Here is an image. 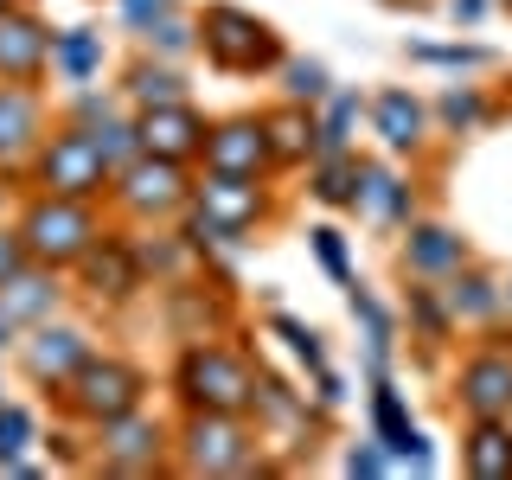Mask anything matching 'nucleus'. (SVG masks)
<instances>
[{"label":"nucleus","instance_id":"nucleus-30","mask_svg":"<svg viewBox=\"0 0 512 480\" xmlns=\"http://www.w3.org/2000/svg\"><path fill=\"white\" fill-rule=\"evenodd\" d=\"M90 135H96V148H103L109 173H116V167H128V160L141 154V128L128 122V116H103V122H90Z\"/></svg>","mask_w":512,"mask_h":480},{"label":"nucleus","instance_id":"nucleus-7","mask_svg":"<svg viewBox=\"0 0 512 480\" xmlns=\"http://www.w3.org/2000/svg\"><path fill=\"white\" fill-rule=\"evenodd\" d=\"M109 192H116V205L128 218H173L192 205V173L180 167V160H160V154H135L128 167H116V180H109Z\"/></svg>","mask_w":512,"mask_h":480},{"label":"nucleus","instance_id":"nucleus-28","mask_svg":"<svg viewBox=\"0 0 512 480\" xmlns=\"http://www.w3.org/2000/svg\"><path fill=\"white\" fill-rule=\"evenodd\" d=\"M436 116L455 128V135H474V128H487V122H493V103H487V96H480L474 84H461V90H442Z\"/></svg>","mask_w":512,"mask_h":480},{"label":"nucleus","instance_id":"nucleus-15","mask_svg":"<svg viewBox=\"0 0 512 480\" xmlns=\"http://www.w3.org/2000/svg\"><path fill=\"white\" fill-rule=\"evenodd\" d=\"M39 141H45V109H39V96H32V84L0 77V167L32 160Z\"/></svg>","mask_w":512,"mask_h":480},{"label":"nucleus","instance_id":"nucleus-35","mask_svg":"<svg viewBox=\"0 0 512 480\" xmlns=\"http://www.w3.org/2000/svg\"><path fill=\"white\" fill-rule=\"evenodd\" d=\"M416 64H448V71H474V64H493L487 45H410Z\"/></svg>","mask_w":512,"mask_h":480},{"label":"nucleus","instance_id":"nucleus-23","mask_svg":"<svg viewBox=\"0 0 512 480\" xmlns=\"http://www.w3.org/2000/svg\"><path fill=\"white\" fill-rule=\"evenodd\" d=\"M263 128H269L276 167H301V160H314V148H320V116L308 103H282L276 116H263Z\"/></svg>","mask_w":512,"mask_h":480},{"label":"nucleus","instance_id":"nucleus-34","mask_svg":"<svg viewBox=\"0 0 512 480\" xmlns=\"http://www.w3.org/2000/svg\"><path fill=\"white\" fill-rule=\"evenodd\" d=\"M308 244H314V256H320V269H327L340 288H352V256H346V237L333 231V224H320V231H308Z\"/></svg>","mask_w":512,"mask_h":480},{"label":"nucleus","instance_id":"nucleus-40","mask_svg":"<svg viewBox=\"0 0 512 480\" xmlns=\"http://www.w3.org/2000/svg\"><path fill=\"white\" fill-rule=\"evenodd\" d=\"M103 116H116V96H96V90H77V122H103Z\"/></svg>","mask_w":512,"mask_h":480},{"label":"nucleus","instance_id":"nucleus-9","mask_svg":"<svg viewBox=\"0 0 512 480\" xmlns=\"http://www.w3.org/2000/svg\"><path fill=\"white\" fill-rule=\"evenodd\" d=\"M199 160L212 173H244V180H263V173L276 167L263 116H224V122H212V128H205V154Z\"/></svg>","mask_w":512,"mask_h":480},{"label":"nucleus","instance_id":"nucleus-31","mask_svg":"<svg viewBox=\"0 0 512 480\" xmlns=\"http://www.w3.org/2000/svg\"><path fill=\"white\" fill-rule=\"evenodd\" d=\"M32 442H39V423H32L20 404H0V474H7Z\"/></svg>","mask_w":512,"mask_h":480},{"label":"nucleus","instance_id":"nucleus-37","mask_svg":"<svg viewBox=\"0 0 512 480\" xmlns=\"http://www.w3.org/2000/svg\"><path fill=\"white\" fill-rule=\"evenodd\" d=\"M148 45H154L160 58H180V52H192V45H199V26L180 20V13H167V20L148 26Z\"/></svg>","mask_w":512,"mask_h":480},{"label":"nucleus","instance_id":"nucleus-8","mask_svg":"<svg viewBox=\"0 0 512 480\" xmlns=\"http://www.w3.org/2000/svg\"><path fill=\"white\" fill-rule=\"evenodd\" d=\"M192 205H199L218 231H237V237L256 231V224L269 218L263 180H244V173H212V167H205V180H192Z\"/></svg>","mask_w":512,"mask_h":480},{"label":"nucleus","instance_id":"nucleus-41","mask_svg":"<svg viewBox=\"0 0 512 480\" xmlns=\"http://www.w3.org/2000/svg\"><path fill=\"white\" fill-rule=\"evenodd\" d=\"M20 263H26V244H20V231H0V282H7Z\"/></svg>","mask_w":512,"mask_h":480},{"label":"nucleus","instance_id":"nucleus-43","mask_svg":"<svg viewBox=\"0 0 512 480\" xmlns=\"http://www.w3.org/2000/svg\"><path fill=\"white\" fill-rule=\"evenodd\" d=\"M13 333H20V327H13V314H7V308H0V352H7V346H13Z\"/></svg>","mask_w":512,"mask_h":480},{"label":"nucleus","instance_id":"nucleus-10","mask_svg":"<svg viewBox=\"0 0 512 480\" xmlns=\"http://www.w3.org/2000/svg\"><path fill=\"white\" fill-rule=\"evenodd\" d=\"M77 276H84V295H90V301L122 308V301L141 288V276H148V269H141V256H135V237L103 231L84 256H77Z\"/></svg>","mask_w":512,"mask_h":480},{"label":"nucleus","instance_id":"nucleus-33","mask_svg":"<svg viewBox=\"0 0 512 480\" xmlns=\"http://www.w3.org/2000/svg\"><path fill=\"white\" fill-rule=\"evenodd\" d=\"M282 77H288V103H327V71L314 58H282Z\"/></svg>","mask_w":512,"mask_h":480},{"label":"nucleus","instance_id":"nucleus-14","mask_svg":"<svg viewBox=\"0 0 512 480\" xmlns=\"http://www.w3.org/2000/svg\"><path fill=\"white\" fill-rule=\"evenodd\" d=\"M455 410L468 416H512V352H474L455 372Z\"/></svg>","mask_w":512,"mask_h":480},{"label":"nucleus","instance_id":"nucleus-42","mask_svg":"<svg viewBox=\"0 0 512 480\" xmlns=\"http://www.w3.org/2000/svg\"><path fill=\"white\" fill-rule=\"evenodd\" d=\"M480 7H487V0H448V13H455L461 26H474V20H480Z\"/></svg>","mask_w":512,"mask_h":480},{"label":"nucleus","instance_id":"nucleus-19","mask_svg":"<svg viewBox=\"0 0 512 480\" xmlns=\"http://www.w3.org/2000/svg\"><path fill=\"white\" fill-rule=\"evenodd\" d=\"M461 263H468V237H461V231H448V224H410V237H404V276L448 282Z\"/></svg>","mask_w":512,"mask_h":480},{"label":"nucleus","instance_id":"nucleus-17","mask_svg":"<svg viewBox=\"0 0 512 480\" xmlns=\"http://www.w3.org/2000/svg\"><path fill=\"white\" fill-rule=\"evenodd\" d=\"M372 436L391 448V461H410L416 474H429L436 468V455H429V442H423V429L410 423V410H404V397H397V384H372Z\"/></svg>","mask_w":512,"mask_h":480},{"label":"nucleus","instance_id":"nucleus-24","mask_svg":"<svg viewBox=\"0 0 512 480\" xmlns=\"http://www.w3.org/2000/svg\"><path fill=\"white\" fill-rule=\"evenodd\" d=\"M436 288H442V301H448V314H455V320H493V314L506 308V288L493 282L487 269H468V263H461L448 282H436Z\"/></svg>","mask_w":512,"mask_h":480},{"label":"nucleus","instance_id":"nucleus-44","mask_svg":"<svg viewBox=\"0 0 512 480\" xmlns=\"http://www.w3.org/2000/svg\"><path fill=\"white\" fill-rule=\"evenodd\" d=\"M500 7H506V13H512V0H500Z\"/></svg>","mask_w":512,"mask_h":480},{"label":"nucleus","instance_id":"nucleus-2","mask_svg":"<svg viewBox=\"0 0 512 480\" xmlns=\"http://www.w3.org/2000/svg\"><path fill=\"white\" fill-rule=\"evenodd\" d=\"M256 378L263 372H250L244 352L212 346V340H192L180 352V365H173V391H180L186 410H231V416H244V410H256Z\"/></svg>","mask_w":512,"mask_h":480},{"label":"nucleus","instance_id":"nucleus-12","mask_svg":"<svg viewBox=\"0 0 512 480\" xmlns=\"http://www.w3.org/2000/svg\"><path fill=\"white\" fill-rule=\"evenodd\" d=\"M96 455H103V468H116V474H148L160 468V455H167V423L160 416H141V410H128L116 416V423H103L96 429Z\"/></svg>","mask_w":512,"mask_h":480},{"label":"nucleus","instance_id":"nucleus-45","mask_svg":"<svg viewBox=\"0 0 512 480\" xmlns=\"http://www.w3.org/2000/svg\"><path fill=\"white\" fill-rule=\"evenodd\" d=\"M506 301H512V282H506Z\"/></svg>","mask_w":512,"mask_h":480},{"label":"nucleus","instance_id":"nucleus-22","mask_svg":"<svg viewBox=\"0 0 512 480\" xmlns=\"http://www.w3.org/2000/svg\"><path fill=\"white\" fill-rule=\"evenodd\" d=\"M372 128L384 135V148H391V154H416L429 141V109L416 103L410 90H384L378 103H372Z\"/></svg>","mask_w":512,"mask_h":480},{"label":"nucleus","instance_id":"nucleus-6","mask_svg":"<svg viewBox=\"0 0 512 480\" xmlns=\"http://www.w3.org/2000/svg\"><path fill=\"white\" fill-rule=\"evenodd\" d=\"M64 410L71 416H84V423H116V416L128 410H141V397H148V378L135 372L128 359H116V352H90L84 365L71 372V384H64Z\"/></svg>","mask_w":512,"mask_h":480},{"label":"nucleus","instance_id":"nucleus-38","mask_svg":"<svg viewBox=\"0 0 512 480\" xmlns=\"http://www.w3.org/2000/svg\"><path fill=\"white\" fill-rule=\"evenodd\" d=\"M391 468H397V461H391V448H384L378 436L359 442V448L346 455V474H365V480H378V474H391Z\"/></svg>","mask_w":512,"mask_h":480},{"label":"nucleus","instance_id":"nucleus-18","mask_svg":"<svg viewBox=\"0 0 512 480\" xmlns=\"http://www.w3.org/2000/svg\"><path fill=\"white\" fill-rule=\"evenodd\" d=\"M58 301H64L58 269H52V263H32V256L13 269L7 282H0V308L13 314V327H39V320H52Z\"/></svg>","mask_w":512,"mask_h":480},{"label":"nucleus","instance_id":"nucleus-21","mask_svg":"<svg viewBox=\"0 0 512 480\" xmlns=\"http://www.w3.org/2000/svg\"><path fill=\"white\" fill-rule=\"evenodd\" d=\"M352 212H365L372 224H410V218H416V186H410V180H397L391 167H372V160H365Z\"/></svg>","mask_w":512,"mask_h":480},{"label":"nucleus","instance_id":"nucleus-29","mask_svg":"<svg viewBox=\"0 0 512 480\" xmlns=\"http://www.w3.org/2000/svg\"><path fill=\"white\" fill-rule=\"evenodd\" d=\"M352 128H359V96L327 90V116H320V148H314V154H340V148H352Z\"/></svg>","mask_w":512,"mask_h":480},{"label":"nucleus","instance_id":"nucleus-13","mask_svg":"<svg viewBox=\"0 0 512 480\" xmlns=\"http://www.w3.org/2000/svg\"><path fill=\"white\" fill-rule=\"evenodd\" d=\"M135 128H141V154L192 167V160L205 154V128L212 122H205L192 103H160V109H135Z\"/></svg>","mask_w":512,"mask_h":480},{"label":"nucleus","instance_id":"nucleus-5","mask_svg":"<svg viewBox=\"0 0 512 480\" xmlns=\"http://www.w3.org/2000/svg\"><path fill=\"white\" fill-rule=\"evenodd\" d=\"M173 448L186 474H256V429L231 410H186Z\"/></svg>","mask_w":512,"mask_h":480},{"label":"nucleus","instance_id":"nucleus-32","mask_svg":"<svg viewBox=\"0 0 512 480\" xmlns=\"http://www.w3.org/2000/svg\"><path fill=\"white\" fill-rule=\"evenodd\" d=\"M410 320H416V333H423V340H448V327H455L442 288H410Z\"/></svg>","mask_w":512,"mask_h":480},{"label":"nucleus","instance_id":"nucleus-25","mask_svg":"<svg viewBox=\"0 0 512 480\" xmlns=\"http://www.w3.org/2000/svg\"><path fill=\"white\" fill-rule=\"evenodd\" d=\"M52 71L64 77V84L84 90L96 71H103V32L90 26H71V32H52Z\"/></svg>","mask_w":512,"mask_h":480},{"label":"nucleus","instance_id":"nucleus-36","mask_svg":"<svg viewBox=\"0 0 512 480\" xmlns=\"http://www.w3.org/2000/svg\"><path fill=\"white\" fill-rule=\"evenodd\" d=\"M276 333L288 340V352H295L308 372H327V346H320V333L314 327H301V320H288V314H276Z\"/></svg>","mask_w":512,"mask_h":480},{"label":"nucleus","instance_id":"nucleus-11","mask_svg":"<svg viewBox=\"0 0 512 480\" xmlns=\"http://www.w3.org/2000/svg\"><path fill=\"white\" fill-rule=\"evenodd\" d=\"M84 359H90V333L84 327H58V320H39L32 340L20 346V365H26V378L39 384V391H64Z\"/></svg>","mask_w":512,"mask_h":480},{"label":"nucleus","instance_id":"nucleus-20","mask_svg":"<svg viewBox=\"0 0 512 480\" xmlns=\"http://www.w3.org/2000/svg\"><path fill=\"white\" fill-rule=\"evenodd\" d=\"M461 468L474 480H512V416H468Z\"/></svg>","mask_w":512,"mask_h":480},{"label":"nucleus","instance_id":"nucleus-16","mask_svg":"<svg viewBox=\"0 0 512 480\" xmlns=\"http://www.w3.org/2000/svg\"><path fill=\"white\" fill-rule=\"evenodd\" d=\"M45 64H52V32L32 20L26 7H0V77L32 84Z\"/></svg>","mask_w":512,"mask_h":480},{"label":"nucleus","instance_id":"nucleus-26","mask_svg":"<svg viewBox=\"0 0 512 480\" xmlns=\"http://www.w3.org/2000/svg\"><path fill=\"white\" fill-rule=\"evenodd\" d=\"M122 96L135 109H160V103H186V77L173 71V64H160V58H135L128 64V84Z\"/></svg>","mask_w":512,"mask_h":480},{"label":"nucleus","instance_id":"nucleus-3","mask_svg":"<svg viewBox=\"0 0 512 480\" xmlns=\"http://www.w3.org/2000/svg\"><path fill=\"white\" fill-rule=\"evenodd\" d=\"M13 231H20V244H26L32 263L77 269V256H84L96 237H103V224H96L90 199H58V192H32Z\"/></svg>","mask_w":512,"mask_h":480},{"label":"nucleus","instance_id":"nucleus-39","mask_svg":"<svg viewBox=\"0 0 512 480\" xmlns=\"http://www.w3.org/2000/svg\"><path fill=\"white\" fill-rule=\"evenodd\" d=\"M116 7H122V20L135 26V32H148L154 20H167V13H173V0H116Z\"/></svg>","mask_w":512,"mask_h":480},{"label":"nucleus","instance_id":"nucleus-27","mask_svg":"<svg viewBox=\"0 0 512 480\" xmlns=\"http://www.w3.org/2000/svg\"><path fill=\"white\" fill-rule=\"evenodd\" d=\"M359 173H365V160L352 148L314 154V199L320 205H352V199H359Z\"/></svg>","mask_w":512,"mask_h":480},{"label":"nucleus","instance_id":"nucleus-4","mask_svg":"<svg viewBox=\"0 0 512 480\" xmlns=\"http://www.w3.org/2000/svg\"><path fill=\"white\" fill-rule=\"evenodd\" d=\"M26 167H32V186H39V192H58V199H96V192L116 180V173H109V160H103V148H96V135H90L84 122L45 135L39 154H32Z\"/></svg>","mask_w":512,"mask_h":480},{"label":"nucleus","instance_id":"nucleus-1","mask_svg":"<svg viewBox=\"0 0 512 480\" xmlns=\"http://www.w3.org/2000/svg\"><path fill=\"white\" fill-rule=\"evenodd\" d=\"M199 52L218 64L224 77H256V71H282V32L269 20H256L250 7H231V0H212L199 13Z\"/></svg>","mask_w":512,"mask_h":480}]
</instances>
